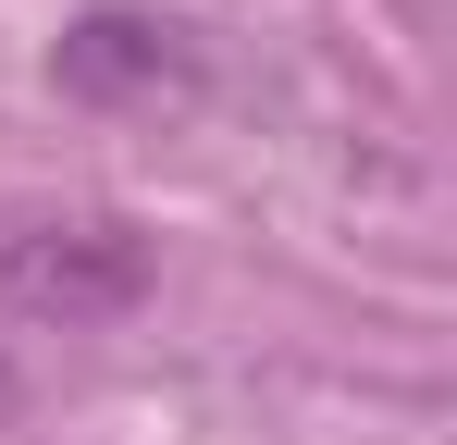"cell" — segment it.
Returning <instances> with one entry per match:
<instances>
[{"instance_id":"obj_1","label":"cell","mask_w":457,"mask_h":445,"mask_svg":"<svg viewBox=\"0 0 457 445\" xmlns=\"http://www.w3.org/2000/svg\"><path fill=\"white\" fill-rule=\"evenodd\" d=\"M149 297V222L124 211H37L0 235V309H25V322H124Z\"/></svg>"},{"instance_id":"obj_2","label":"cell","mask_w":457,"mask_h":445,"mask_svg":"<svg viewBox=\"0 0 457 445\" xmlns=\"http://www.w3.org/2000/svg\"><path fill=\"white\" fill-rule=\"evenodd\" d=\"M50 87L87 112H161V99H198L211 50L161 13V0H87L75 25L50 38Z\"/></svg>"}]
</instances>
